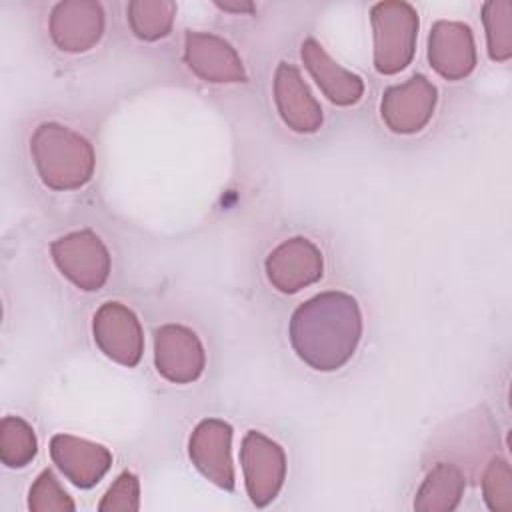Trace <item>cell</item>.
<instances>
[{
	"label": "cell",
	"mask_w": 512,
	"mask_h": 512,
	"mask_svg": "<svg viewBox=\"0 0 512 512\" xmlns=\"http://www.w3.org/2000/svg\"><path fill=\"white\" fill-rule=\"evenodd\" d=\"M288 336L304 364L334 372L354 356L362 338L360 306L346 292H320L292 312Z\"/></svg>",
	"instance_id": "cell-1"
},
{
	"label": "cell",
	"mask_w": 512,
	"mask_h": 512,
	"mask_svg": "<svg viewBox=\"0 0 512 512\" xmlns=\"http://www.w3.org/2000/svg\"><path fill=\"white\" fill-rule=\"evenodd\" d=\"M30 154L44 186L52 190H76L94 174V148L76 130L58 124H40L30 138Z\"/></svg>",
	"instance_id": "cell-2"
},
{
	"label": "cell",
	"mask_w": 512,
	"mask_h": 512,
	"mask_svg": "<svg viewBox=\"0 0 512 512\" xmlns=\"http://www.w3.org/2000/svg\"><path fill=\"white\" fill-rule=\"evenodd\" d=\"M374 36V68L380 74L404 70L416 52L418 12L402 0L378 2L370 8Z\"/></svg>",
	"instance_id": "cell-3"
},
{
	"label": "cell",
	"mask_w": 512,
	"mask_h": 512,
	"mask_svg": "<svg viewBox=\"0 0 512 512\" xmlns=\"http://www.w3.org/2000/svg\"><path fill=\"white\" fill-rule=\"evenodd\" d=\"M56 268L80 290H100L110 276V254L92 230L70 232L50 244Z\"/></svg>",
	"instance_id": "cell-4"
},
{
	"label": "cell",
	"mask_w": 512,
	"mask_h": 512,
	"mask_svg": "<svg viewBox=\"0 0 512 512\" xmlns=\"http://www.w3.org/2000/svg\"><path fill=\"white\" fill-rule=\"evenodd\" d=\"M246 492L254 506H268L286 478V456L278 442L258 430H248L240 446Z\"/></svg>",
	"instance_id": "cell-5"
},
{
	"label": "cell",
	"mask_w": 512,
	"mask_h": 512,
	"mask_svg": "<svg viewBox=\"0 0 512 512\" xmlns=\"http://www.w3.org/2000/svg\"><path fill=\"white\" fill-rule=\"evenodd\" d=\"M436 102V86L424 74H414L406 82L384 90L380 114L392 132L414 134L430 122Z\"/></svg>",
	"instance_id": "cell-6"
},
{
	"label": "cell",
	"mask_w": 512,
	"mask_h": 512,
	"mask_svg": "<svg viewBox=\"0 0 512 512\" xmlns=\"http://www.w3.org/2000/svg\"><path fill=\"white\" fill-rule=\"evenodd\" d=\"M154 364L168 382L190 384L202 376L206 352L196 332L182 324H164L154 332Z\"/></svg>",
	"instance_id": "cell-7"
},
{
	"label": "cell",
	"mask_w": 512,
	"mask_h": 512,
	"mask_svg": "<svg viewBox=\"0 0 512 512\" xmlns=\"http://www.w3.org/2000/svg\"><path fill=\"white\" fill-rule=\"evenodd\" d=\"M96 346L114 362L134 368L144 352V332L138 316L120 302H104L92 322Z\"/></svg>",
	"instance_id": "cell-8"
},
{
	"label": "cell",
	"mask_w": 512,
	"mask_h": 512,
	"mask_svg": "<svg viewBox=\"0 0 512 512\" xmlns=\"http://www.w3.org/2000/svg\"><path fill=\"white\" fill-rule=\"evenodd\" d=\"M232 426L220 418H206L196 424L188 440V456L194 468L222 490H234Z\"/></svg>",
	"instance_id": "cell-9"
},
{
	"label": "cell",
	"mask_w": 512,
	"mask_h": 512,
	"mask_svg": "<svg viewBox=\"0 0 512 512\" xmlns=\"http://www.w3.org/2000/svg\"><path fill=\"white\" fill-rule=\"evenodd\" d=\"M264 268L270 284L276 290L294 294L322 278L324 260L314 242L304 236H294L278 244L268 254Z\"/></svg>",
	"instance_id": "cell-10"
},
{
	"label": "cell",
	"mask_w": 512,
	"mask_h": 512,
	"mask_svg": "<svg viewBox=\"0 0 512 512\" xmlns=\"http://www.w3.org/2000/svg\"><path fill=\"white\" fill-rule=\"evenodd\" d=\"M184 62L206 82L238 84L248 78L234 46L212 32L188 30L184 34Z\"/></svg>",
	"instance_id": "cell-11"
},
{
	"label": "cell",
	"mask_w": 512,
	"mask_h": 512,
	"mask_svg": "<svg viewBox=\"0 0 512 512\" xmlns=\"http://www.w3.org/2000/svg\"><path fill=\"white\" fill-rule=\"evenodd\" d=\"M104 34V10L92 0H64L50 12V36L58 50L78 54L98 44Z\"/></svg>",
	"instance_id": "cell-12"
},
{
	"label": "cell",
	"mask_w": 512,
	"mask_h": 512,
	"mask_svg": "<svg viewBox=\"0 0 512 512\" xmlns=\"http://www.w3.org/2000/svg\"><path fill=\"white\" fill-rule=\"evenodd\" d=\"M430 66L446 80H462L476 66V44L468 24L438 20L428 36Z\"/></svg>",
	"instance_id": "cell-13"
},
{
	"label": "cell",
	"mask_w": 512,
	"mask_h": 512,
	"mask_svg": "<svg viewBox=\"0 0 512 512\" xmlns=\"http://www.w3.org/2000/svg\"><path fill=\"white\" fill-rule=\"evenodd\" d=\"M274 102L290 130L312 134L322 126V106L312 96L300 70L290 62H280L274 72Z\"/></svg>",
	"instance_id": "cell-14"
},
{
	"label": "cell",
	"mask_w": 512,
	"mask_h": 512,
	"mask_svg": "<svg viewBox=\"0 0 512 512\" xmlns=\"http://www.w3.org/2000/svg\"><path fill=\"white\" fill-rule=\"evenodd\" d=\"M50 456L60 472L78 488L96 486L112 466V454L106 446L72 434H54Z\"/></svg>",
	"instance_id": "cell-15"
},
{
	"label": "cell",
	"mask_w": 512,
	"mask_h": 512,
	"mask_svg": "<svg viewBox=\"0 0 512 512\" xmlns=\"http://www.w3.org/2000/svg\"><path fill=\"white\" fill-rule=\"evenodd\" d=\"M300 56L306 70L330 102L338 106H352L362 98V78L332 60V56L322 48L320 42H316L314 38L304 40L300 46Z\"/></svg>",
	"instance_id": "cell-16"
},
{
	"label": "cell",
	"mask_w": 512,
	"mask_h": 512,
	"mask_svg": "<svg viewBox=\"0 0 512 512\" xmlns=\"http://www.w3.org/2000/svg\"><path fill=\"white\" fill-rule=\"evenodd\" d=\"M466 480L456 464L438 462L420 484L414 510L418 512H450L454 510L464 494Z\"/></svg>",
	"instance_id": "cell-17"
},
{
	"label": "cell",
	"mask_w": 512,
	"mask_h": 512,
	"mask_svg": "<svg viewBox=\"0 0 512 512\" xmlns=\"http://www.w3.org/2000/svg\"><path fill=\"white\" fill-rule=\"evenodd\" d=\"M128 24L140 40L154 42L172 30L176 4L170 0H132L126 8Z\"/></svg>",
	"instance_id": "cell-18"
},
{
	"label": "cell",
	"mask_w": 512,
	"mask_h": 512,
	"mask_svg": "<svg viewBox=\"0 0 512 512\" xmlns=\"http://www.w3.org/2000/svg\"><path fill=\"white\" fill-rule=\"evenodd\" d=\"M38 440L34 428L20 416H4L0 422V460L8 468H24L34 460Z\"/></svg>",
	"instance_id": "cell-19"
},
{
	"label": "cell",
	"mask_w": 512,
	"mask_h": 512,
	"mask_svg": "<svg viewBox=\"0 0 512 512\" xmlns=\"http://www.w3.org/2000/svg\"><path fill=\"white\" fill-rule=\"evenodd\" d=\"M482 22L488 40V54L494 62L512 56V4L510 0H488L482 6Z\"/></svg>",
	"instance_id": "cell-20"
},
{
	"label": "cell",
	"mask_w": 512,
	"mask_h": 512,
	"mask_svg": "<svg viewBox=\"0 0 512 512\" xmlns=\"http://www.w3.org/2000/svg\"><path fill=\"white\" fill-rule=\"evenodd\" d=\"M28 508L32 512H72L76 508L70 494L60 486L52 470H42L28 492Z\"/></svg>",
	"instance_id": "cell-21"
},
{
	"label": "cell",
	"mask_w": 512,
	"mask_h": 512,
	"mask_svg": "<svg viewBox=\"0 0 512 512\" xmlns=\"http://www.w3.org/2000/svg\"><path fill=\"white\" fill-rule=\"evenodd\" d=\"M484 502L492 512L512 510V472L504 458H494L482 476Z\"/></svg>",
	"instance_id": "cell-22"
},
{
	"label": "cell",
	"mask_w": 512,
	"mask_h": 512,
	"mask_svg": "<svg viewBox=\"0 0 512 512\" xmlns=\"http://www.w3.org/2000/svg\"><path fill=\"white\" fill-rule=\"evenodd\" d=\"M140 508V482L132 472H122L98 504L100 512H136Z\"/></svg>",
	"instance_id": "cell-23"
},
{
	"label": "cell",
	"mask_w": 512,
	"mask_h": 512,
	"mask_svg": "<svg viewBox=\"0 0 512 512\" xmlns=\"http://www.w3.org/2000/svg\"><path fill=\"white\" fill-rule=\"evenodd\" d=\"M216 6L222 8V10H228V12H244V10L250 12V10H252V4H242V2H240V4H226V2L222 4V2H216Z\"/></svg>",
	"instance_id": "cell-24"
}]
</instances>
